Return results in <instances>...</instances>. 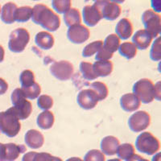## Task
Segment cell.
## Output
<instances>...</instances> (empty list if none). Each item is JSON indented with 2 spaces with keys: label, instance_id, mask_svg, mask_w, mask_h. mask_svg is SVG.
I'll list each match as a JSON object with an SVG mask.
<instances>
[{
  "label": "cell",
  "instance_id": "cell-1",
  "mask_svg": "<svg viewBox=\"0 0 161 161\" xmlns=\"http://www.w3.org/2000/svg\"><path fill=\"white\" fill-rule=\"evenodd\" d=\"M31 19L49 31H56L60 26V17L44 4H36L32 8Z\"/></svg>",
  "mask_w": 161,
  "mask_h": 161
},
{
  "label": "cell",
  "instance_id": "cell-2",
  "mask_svg": "<svg viewBox=\"0 0 161 161\" xmlns=\"http://www.w3.org/2000/svg\"><path fill=\"white\" fill-rule=\"evenodd\" d=\"M21 129L19 119L17 118L12 108L0 112V131L10 138L16 136Z\"/></svg>",
  "mask_w": 161,
  "mask_h": 161
},
{
  "label": "cell",
  "instance_id": "cell-3",
  "mask_svg": "<svg viewBox=\"0 0 161 161\" xmlns=\"http://www.w3.org/2000/svg\"><path fill=\"white\" fill-rule=\"evenodd\" d=\"M11 99L13 104L11 108L16 114L17 118L19 120L28 119L32 112V106L29 101L24 97L21 89H15L11 93Z\"/></svg>",
  "mask_w": 161,
  "mask_h": 161
},
{
  "label": "cell",
  "instance_id": "cell-4",
  "mask_svg": "<svg viewBox=\"0 0 161 161\" xmlns=\"http://www.w3.org/2000/svg\"><path fill=\"white\" fill-rule=\"evenodd\" d=\"M133 92L140 102L148 104L156 98V85L147 78L140 79L134 84Z\"/></svg>",
  "mask_w": 161,
  "mask_h": 161
},
{
  "label": "cell",
  "instance_id": "cell-5",
  "mask_svg": "<svg viewBox=\"0 0 161 161\" xmlns=\"http://www.w3.org/2000/svg\"><path fill=\"white\" fill-rule=\"evenodd\" d=\"M136 147L140 152L152 156L159 152L160 144L157 138L150 132H143L137 137L136 141Z\"/></svg>",
  "mask_w": 161,
  "mask_h": 161
},
{
  "label": "cell",
  "instance_id": "cell-6",
  "mask_svg": "<svg viewBox=\"0 0 161 161\" xmlns=\"http://www.w3.org/2000/svg\"><path fill=\"white\" fill-rule=\"evenodd\" d=\"M30 40V34L25 28H17L11 33L8 47L13 53H22Z\"/></svg>",
  "mask_w": 161,
  "mask_h": 161
},
{
  "label": "cell",
  "instance_id": "cell-7",
  "mask_svg": "<svg viewBox=\"0 0 161 161\" xmlns=\"http://www.w3.org/2000/svg\"><path fill=\"white\" fill-rule=\"evenodd\" d=\"M142 21L146 31L152 38L159 37L161 30V18L159 14L152 10H147L143 13Z\"/></svg>",
  "mask_w": 161,
  "mask_h": 161
},
{
  "label": "cell",
  "instance_id": "cell-8",
  "mask_svg": "<svg viewBox=\"0 0 161 161\" xmlns=\"http://www.w3.org/2000/svg\"><path fill=\"white\" fill-rule=\"evenodd\" d=\"M93 5L95 6L100 12L102 18L107 20H114L121 14V7L115 2L110 1H96Z\"/></svg>",
  "mask_w": 161,
  "mask_h": 161
},
{
  "label": "cell",
  "instance_id": "cell-9",
  "mask_svg": "<svg viewBox=\"0 0 161 161\" xmlns=\"http://www.w3.org/2000/svg\"><path fill=\"white\" fill-rule=\"evenodd\" d=\"M50 72L60 80H68L72 77L74 72L73 64L67 60H60L53 63L50 67Z\"/></svg>",
  "mask_w": 161,
  "mask_h": 161
},
{
  "label": "cell",
  "instance_id": "cell-10",
  "mask_svg": "<svg viewBox=\"0 0 161 161\" xmlns=\"http://www.w3.org/2000/svg\"><path fill=\"white\" fill-rule=\"evenodd\" d=\"M151 123V116L144 110L134 113L128 120L130 130L134 132H140L146 130Z\"/></svg>",
  "mask_w": 161,
  "mask_h": 161
},
{
  "label": "cell",
  "instance_id": "cell-11",
  "mask_svg": "<svg viewBox=\"0 0 161 161\" xmlns=\"http://www.w3.org/2000/svg\"><path fill=\"white\" fill-rule=\"evenodd\" d=\"M77 101L79 106L84 110L93 109L98 103L96 93L90 89L80 90L77 95Z\"/></svg>",
  "mask_w": 161,
  "mask_h": 161
},
{
  "label": "cell",
  "instance_id": "cell-12",
  "mask_svg": "<svg viewBox=\"0 0 161 161\" xmlns=\"http://www.w3.org/2000/svg\"><path fill=\"white\" fill-rule=\"evenodd\" d=\"M90 31L82 24L70 27L67 32L69 40L73 44H82L90 38Z\"/></svg>",
  "mask_w": 161,
  "mask_h": 161
},
{
  "label": "cell",
  "instance_id": "cell-13",
  "mask_svg": "<svg viewBox=\"0 0 161 161\" xmlns=\"http://www.w3.org/2000/svg\"><path fill=\"white\" fill-rule=\"evenodd\" d=\"M102 15L94 5H86L83 8V20L89 27H94L102 19Z\"/></svg>",
  "mask_w": 161,
  "mask_h": 161
},
{
  "label": "cell",
  "instance_id": "cell-14",
  "mask_svg": "<svg viewBox=\"0 0 161 161\" xmlns=\"http://www.w3.org/2000/svg\"><path fill=\"white\" fill-rule=\"evenodd\" d=\"M121 107L126 112H133L140 107L141 102L134 93H126L120 98Z\"/></svg>",
  "mask_w": 161,
  "mask_h": 161
},
{
  "label": "cell",
  "instance_id": "cell-15",
  "mask_svg": "<svg viewBox=\"0 0 161 161\" xmlns=\"http://www.w3.org/2000/svg\"><path fill=\"white\" fill-rule=\"evenodd\" d=\"M25 143L30 148H40L44 143V136L37 130L31 129L26 132Z\"/></svg>",
  "mask_w": 161,
  "mask_h": 161
},
{
  "label": "cell",
  "instance_id": "cell-16",
  "mask_svg": "<svg viewBox=\"0 0 161 161\" xmlns=\"http://www.w3.org/2000/svg\"><path fill=\"white\" fill-rule=\"evenodd\" d=\"M152 36L149 34L146 30L141 29L136 32V34L133 36V44L136 45L137 49L145 50L148 48L152 41Z\"/></svg>",
  "mask_w": 161,
  "mask_h": 161
},
{
  "label": "cell",
  "instance_id": "cell-17",
  "mask_svg": "<svg viewBox=\"0 0 161 161\" xmlns=\"http://www.w3.org/2000/svg\"><path fill=\"white\" fill-rule=\"evenodd\" d=\"M119 141L114 136H109L105 137L101 142V149L103 153L107 156H114L117 152L119 146Z\"/></svg>",
  "mask_w": 161,
  "mask_h": 161
},
{
  "label": "cell",
  "instance_id": "cell-18",
  "mask_svg": "<svg viewBox=\"0 0 161 161\" xmlns=\"http://www.w3.org/2000/svg\"><path fill=\"white\" fill-rule=\"evenodd\" d=\"M115 31L119 39L127 40L132 36L133 26L128 19H122L116 25Z\"/></svg>",
  "mask_w": 161,
  "mask_h": 161
},
{
  "label": "cell",
  "instance_id": "cell-19",
  "mask_svg": "<svg viewBox=\"0 0 161 161\" xmlns=\"http://www.w3.org/2000/svg\"><path fill=\"white\" fill-rule=\"evenodd\" d=\"M4 147H5L4 160H15L19 156L20 154L26 152V147L24 145H17L15 143H10L8 144H4Z\"/></svg>",
  "mask_w": 161,
  "mask_h": 161
},
{
  "label": "cell",
  "instance_id": "cell-20",
  "mask_svg": "<svg viewBox=\"0 0 161 161\" xmlns=\"http://www.w3.org/2000/svg\"><path fill=\"white\" fill-rule=\"evenodd\" d=\"M36 45L40 48L44 50H48L54 45V37L47 31H40L36 34L35 38Z\"/></svg>",
  "mask_w": 161,
  "mask_h": 161
},
{
  "label": "cell",
  "instance_id": "cell-21",
  "mask_svg": "<svg viewBox=\"0 0 161 161\" xmlns=\"http://www.w3.org/2000/svg\"><path fill=\"white\" fill-rule=\"evenodd\" d=\"M16 4L14 3H8L3 7L1 19L5 24H11L15 22V11L17 10Z\"/></svg>",
  "mask_w": 161,
  "mask_h": 161
},
{
  "label": "cell",
  "instance_id": "cell-22",
  "mask_svg": "<svg viewBox=\"0 0 161 161\" xmlns=\"http://www.w3.org/2000/svg\"><path fill=\"white\" fill-rule=\"evenodd\" d=\"M113 63L110 60H106V61L97 60L93 64V71H94L97 77L109 76L113 71Z\"/></svg>",
  "mask_w": 161,
  "mask_h": 161
},
{
  "label": "cell",
  "instance_id": "cell-23",
  "mask_svg": "<svg viewBox=\"0 0 161 161\" xmlns=\"http://www.w3.org/2000/svg\"><path fill=\"white\" fill-rule=\"evenodd\" d=\"M55 122V117L53 112L49 110H44L41 112L37 117V125L43 130H48L52 128Z\"/></svg>",
  "mask_w": 161,
  "mask_h": 161
},
{
  "label": "cell",
  "instance_id": "cell-24",
  "mask_svg": "<svg viewBox=\"0 0 161 161\" xmlns=\"http://www.w3.org/2000/svg\"><path fill=\"white\" fill-rule=\"evenodd\" d=\"M64 20L65 24L68 27H73V26L80 24V11L76 8H70L64 15Z\"/></svg>",
  "mask_w": 161,
  "mask_h": 161
},
{
  "label": "cell",
  "instance_id": "cell-25",
  "mask_svg": "<svg viewBox=\"0 0 161 161\" xmlns=\"http://www.w3.org/2000/svg\"><path fill=\"white\" fill-rule=\"evenodd\" d=\"M120 46V39L116 34H110L106 37L103 43V48L113 54L119 49Z\"/></svg>",
  "mask_w": 161,
  "mask_h": 161
},
{
  "label": "cell",
  "instance_id": "cell-26",
  "mask_svg": "<svg viewBox=\"0 0 161 161\" xmlns=\"http://www.w3.org/2000/svg\"><path fill=\"white\" fill-rule=\"evenodd\" d=\"M119 53L125 58L130 60L137 54V48L132 42H125L121 44L119 48Z\"/></svg>",
  "mask_w": 161,
  "mask_h": 161
},
{
  "label": "cell",
  "instance_id": "cell-27",
  "mask_svg": "<svg viewBox=\"0 0 161 161\" xmlns=\"http://www.w3.org/2000/svg\"><path fill=\"white\" fill-rule=\"evenodd\" d=\"M90 89L93 90L97 95L98 101H103L108 96V88L105 83L95 81L90 85Z\"/></svg>",
  "mask_w": 161,
  "mask_h": 161
},
{
  "label": "cell",
  "instance_id": "cell-28",
  "mask_svg": "<svg viewBox=\"0 0 161 161\" xmlns=\"http://www.w3.org/2000/svg\"><path fill=\"white\" fill-rule=\"evenodd\" d=\"M32 15V8L26 6L17 8L15 11V21L19 23L28 22Z\"/></svg>",
  "mask_w": 161,
  "mask_h": 161
},
{
  "label": "cell",
  "instance_id": "cell-29",
  "mask_svg": "<svg viewBox=\"0 0 161 161\" xmlns=\"http://www.w3.org/2000/svg\"><path fill=\"white\" fill-rule=\"evenodd\" d=\"M116 153L119 158L126 160L135 154V147L130 143H123L122 145H119Z\"/></svg>",
  "mask_w": 161,
  "mask_h": 161
},
{
  "label": "cell",
  "instance_id": "cell-30",
  "mask_svg": "<svg viewBox=\"0 0 161 161\" xmlns=\"http://www.w3.org/2000/svg\"><path fill=\"white\" fill-rule=\"evenodd\" d=\"M80 71L83 77L87 80H93L97 78L93 69V64L89 62H81L80 64Z\"/></svg>",
  "mask_w": 161,
  "mask_h": 161
},
{
  "label": "cell",
  "instance_id": "cell-31",
  "mask_svg": "<svg viewBox=\"0 0 161 161\" xmlns=\"http://www.w3.org/2000/svg\"><path fill=\"white\" fill-rule=\"evenodd\" d=\"M19 81L22 88L31 86L36 83L34 73L28 69L24 70L19 76Z\"/></svg>",
  "mask_w": 161,
  "mask_h": 161
},
{
  "label": "cell",
  "instance_id": "cell-32",
  "mask_svg": "<svg viewBox=\"0 0 161 161\" xmlns=\"http://www.w3.org/2000/svg\"><path fill=\"white\" fill-rule=\"evenodd\" d=\"M22 90L24 96L26 98L31 99V100H34V99L37 98L39 95L41 93V87L38 83L36 82L35 84L32 85L29 87H26V88H20Z\"/></svg>",
  "mask_w": 161,
  "mask_h": 161
},
{
  "label": "cell",
  "instance_id": "cell-33",
  "mask_svg": "<svg viewBox=\"0 0 161 161\" xmlns=\"http://www.w3.org/2000/svg\"><path fill=\"white\" fill-rule=\"evenodd\" d=\"M103 46V41L102 40H97V41H93L90 44H87L83 49L82 55L85 57H90L94 55L97 53L101 48Z\"/></svg>",
  "mask_w": 161,
  "mask_h": 161
},
{
  "label": "cell",
  "instance_id": "cell-34",
  "mask_svg": "<svg viewBox=\"0 0 161 161\" xmlns=\"http://www.w3.org/2000/svg\"><path fill=\"white\" fill-rule=\"evenodd\" d=\"M53 9L59 14H65L71 8L70 0H53L52 2Z\"/></svg>",
  "mask_w": 161,
  "mask_h": 161
},
{
  "label": "cell",
  "instance_id": "cell-35",
  "mask_svg": "<svg viewBox=\"0 0 161 161\" xmlns=\"http://www.w3.org/2000/svg\"><path fill=\"white\" fill-rule=\"evenodd\" d=\"M106 157L104 154L99 150H90L86 154L84 158V161H105Z\"/></svg>",
  "mask_w": 161,
  "mask_h": 161
},
{
  "label": "cell",
  "instance_id": "cell-36",
  "mask_svg": "<svg viewBox=\"0 0 161 161\" xmlns=\"http://www.w3.org/2000/svg\"><path fill=\"white\" fill-rule=\"evenodd\" d=\"M150 57L154 61H159L161 59L160 53V38L157 37L153 43L150 52Z\"/></svg>",
  "mask_w": 161,
  "mask_h": 161
},
{
  "label": "cell",
  "instance_id": "cell-37",
  "mask_svg": "<svg viewBox=\"0 0 161 161\" xmlns=\"http://www.w3.org/2000/svg\"><path fill=\"white\" fill-rule=\"evenodd\" d=\"M37 105L40 109L48 110L53 106V99L48 95H41L38 97Z\"/></svg>",
  "mask_w": 161,
  "mask_h": 161
},
{
  "label": "cell",
  "instance_id": "cell-38",
  "mask_svg": "<svg viewBox=\"0 0 161 161\" xmlns=\"http://www.w3.org/2000/svg\"><path fill=\"white\" fill-rule=\"evenodd\" d=\"M33 161H62V159L59 157L52 156L49 153H46V152L37 153L36 152Z\"/></svg>",
  "mask_w": 161,
  "mask_h": 161
},
{
  "label": "cell",
  "instance_id": "cell-39",
  "mask_svg": "<svg viewBox=\"0 0 161 161\" xmlns=\"http://www.w3.org/2000/svg\"><path fill=\"white\" fill-rule=\"evenodd\" d=\"M112 57H113V54H112V53H109L108 51H106V49H104L103 47H102L101 49L97 53L95 59L96 60L106 61V60H110V59H111Z\"/></svg>",
  "mask_w": 161,
  "mask_h": 161
},
{
  "label": "cell",
  "instance_id": "cell-40",
  "mask_svg": "<svg viewBox=\"0 0 161 161\" xmlns=\"http://www.w3.org/2000/svg\"><path fill=\"white\" fill-rule=\"evenodd\" d=\"M8 89V84L4 79L0 77V95L4 94Z\"/></svg>",
  "mask_w": 161,
  "mask_h": 161
},
{
  "label": "cell",
  "instance_id": "cell-41",
  "mask_svg": "<svg viewBox=\"0 0 161 161\" xmlns=\"http://www.w3.org/2000/svg\"><path fill=\"white\" fill-rule=\"evenodd\" d=\"M36 152H30L26 153L24 156H23L22 161H33V159L35 157Z\"/></svg>",
  "mask_w": 161,
  "mask_h": 161
},
{
  "label": "cell",
  "instance_id": "cell-42",
  "mask_svg": "<svg viewBox=\"0 0 161 161\" xmlns=\"http://www.w3.org/2000/svg\"><path fill=\"white\" fill-rule=\"evenodd\" d=\"M126 161H149L148 159H144L143 157L140 156L139 155H137V154H134L133 156L130 158H129L128 159H126Z\"/></svg>",
  "mask_w": 161,
  "mask_h": 161
},
{
  "label": "cell",
  "instance_id": "cell-43",
  "mask_svg": "<svg viewBox=\"0 0 161 161\" xmlns=\"http://www.w3.org/2000/svg\"><path fill=\"white\" fill-rule=\"evenodd\" d=\"M4 154H5V147L4 144L0 143V161L4 160Z\"/></svg>",
  "mask_w": 161,
  "mask_h": 161
},
{
  "label": "cell",
  "instance_id": "cell-44",
  "mask_svg": "<svg viewBox=\"0 0 161 161\" xmlns=\"http://www.w3.org/2000/svg\"><path fill=\"white\" fill-rule=\"evenodd\" d=\"M156 99L158 101L160 100V87H159V82H157L156 85Z\"/></svg>",
  "mask_w": 161,
  "mask_h": 161
},
{
  "label": "cell",
  "instance_id": "cell-45",
  "mask_svg": "<svg viewBox=\"0 0 161 161\" xmlns=\"http://www.w3.org/2000/svg\"><path fill=\"white\" fill-rule=\"evenodd\" d=\"M4 59V49L2 46L0 45V62H2Z\"/></svg>",
  "mask_w": 161,
  "mask_h": 161
},
{
  "label": "cell",
  "instance_id": "cell-46",
  "mask_svg": "<svg viewBox=\"0 0 161 161\" xmlns=\"http://www.w3.org/2000/svg\"><path fill=\"white\" fill-rule=\"evenodd\" d=\"M152 161H160V153H157L152 158Z\"/></svg>",
  "mask_w": 161,
  "mask_h": 161
},
{
  "label": "cell",
  "instance_id": "cell-47",
  "mask_svg": "<svg viewBox=\"0 0 161 161\" xmlns=\"http://www.w3.org/2000/svg\"><path fill=\"white\" fill-rule=\"evenodd\" d=\"M66 161H83V160L79 157H72V158H69V159H68Z\"/></svg>",
  "mask_w": 161,
  "mask_h": 161
},
{
  "label": "cell",
  "instance_id": "cell-48",
  "mask_svg": "<svg viewBox=\"0 0 161 161\" xmlns=\"http://www.w3.org/2000/svg\"><path fill=\"white\" fill-rule=\"evenodd\" d=\"M107 161H121V159H109Z\"/></svg>",
  "mask_w": 161,
  "mask_h": 161
},
{
  "label": "cell",
  "instance_id": "cell-49",
  "mask_svg": "<svg viewBox=\"0 0 161 161\" xmlns=\"http://www.w3.org/2000/svg\"><path fill=\"white\" fill-rule=\"evenodd\" d=\"M0 10H1V8H0Z\"/></svg>",
  "mask_w": 161,
  "mask_h": 161
}]
</instances>
